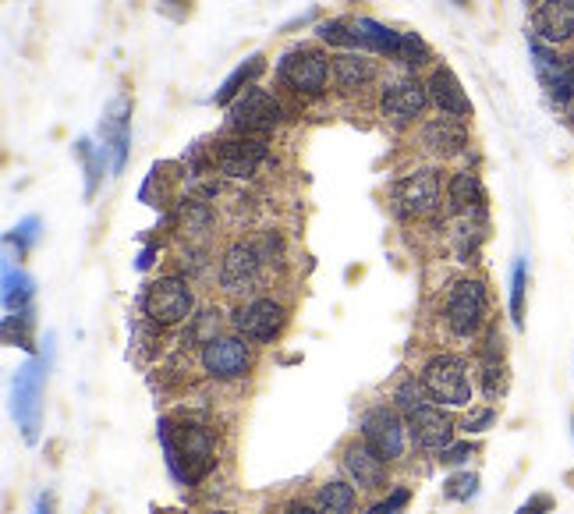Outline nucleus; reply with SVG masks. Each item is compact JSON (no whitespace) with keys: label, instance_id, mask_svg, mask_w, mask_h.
Returning <instances> with one entry per match:
<instances>
[{"label":"nucleus","instance_id":"1","mask_svg":"<svg viewBox=\"0 0 574 514\" xmlns=\"http://www.w3.org/2000/svg\"><path fill=\"white\" fill-rule=\"evenodd\" d=\"M156 437H160L167 472L178 486H195L217 472V433L195 415H163L156 422Z\"/></svg>","mask_w":574,"mask_h":514},{"label":"nucleus","instance_id":"2","mask_svg":"<svg viewBox=\"0 0 574 514\" xmlns=\"http://www.w3.org/2000/svg\"><path fill=\"white\" fill-rule=\"evenodd\" d=\"M419 380L426 387L429 401L440 408H450V412H465L475 401V376L472 366H468L465 355H454V351H436L422 362Z\"/></svg>","mask_w":574,"mask_h":514},{"label":"nucleus","instance_id":"3","mask_svg":"<svg viewBox=\"0 0 574 514\" xmlns=\"http://www.w3.org/2000/svg\"><path fill=\"white\" fill-rule=\"evenodd\" d=\"M139 312L160 330L185 327L195 316V288L181 273H163L156 281H149L139 295Z\"/></svg>","mask_w":574,"mask_h":514},{"label":"nucleus","instance_id":"4","mask_svg":"<svg viewBox=\"0 0 574 514\" xmlns=\"http://www.w3.org/2000/svg\"><path fill=\"white\" fill-rule=\"evenodd\" d=\"M443 323L458 341H479L489 327V288L482 277H458L443 298Z\"/></svg>","mask_w":574,"mask_h":514},{"label":"nucleus","instance_id":"5","mask_svg":"<svg viewBox=\"0 0 574 514\" xmlns=\"http://www.w3.org/2000/svg\"><path fill=\"white\" fill-rule=\"evenodd\" d=\"M351 32H355V43L358 50L365 54H380L390 57V61L404 64V68H426L433 61V50L422 43V36L415 32H401V29H390V25L376 22V18H351Z\"/></svg>","mask_w":574,"mask_h":514},{"label":"nucleus","instance_id":"6","mask_svg":"<svg viewBox=\"0 0 574 514\" xmlns=\"http://www.w3.org/2000/svg\"><path fill=\"white\" fill-rule=\"evenodd\" d=\"M256 348L259 344H252L249 337L227 330V334L213 337L210 344H202L195 362H199V373L206 376V380L238 383L256 369Z\"/></svg>","mask_w":574,"mask_h":514},{"label":"nucleus","instance_id":"7","mask_svg":"<svg viewBox=\"0 0 574 514\" xmlns=\"http://www.w3.org/2000/svg\"><path fill=\"white\" fill-rule=\"evenodd\" d=\"M277 78L287 93L302 96V100H319V96H326L330 82H334V78H330V57L319 47H309V43L280 54Z\"/></svg>","mask_w":574,"mask_h":514},{"label":"nucleus","instance_id":"8","mask_svg":"<svg viewBox=\"0 0 574 514\" xmlns=\"http://www.w3.org/2000/svg\"><path fill=\"white\" fill-rule=\"evenodd\" d=\"M263 277H266V263H263V256H259L256 242H252V238H234V242L224 249L220 266H217L220 291L238 298V302H245V298L259 295Z\"/></svg>","mask_w":574,"mask_h":514},{"label":"nucleus","instance_id":"9","mask_svg":"<svg viewBox=\"0 0 574 514\" xmlns=\"http://www.w3.org/2000/svg\"><path fill=\"white\" fill-rule=\"evenodd\" d=\"M358 437L373 447L383 461H390V465L404 461V454L412 447L408 419L394 405H387V401H376V405L365 408L362 419H358Z\"/></svg>","mask_w":574,"mask_h":514},{"label":"nucleus","instance_id":"10","mask_svg":"<svg viewBox=\"0 0 574 514\" xmlns=\"http://www.w3.org/2000/svg\"><path fill=\"white\" fill-rule=\"evenodd\" d=\"M287 323H291V312L273 295H252L231 309V330L249 337L252 344H277Z\"/></svg>","mask_w":574,"mask_h":514},{"label":"nucleus","instance_id":"11","mask_svg":"<svg viewBox=\"0 0 574 514\" xmlns=\"http://www.w3.org/2000/svg\"><path fill=\"white\" fill-rule=\"evenodd\" d=\"M50 355L29 359L15 373V390H11V408H15L18 429H22L25 444H39V429H43V380H47Z\"/></svg>","mask_w":574,"mask_h":514},{"label":"nucleus","instance_id":"12","mask_svg":"<svg viewBox=\"0 0 574 514\" xmlns=\"http://www.w3.org/2000/svg\"><path fill=\"white\" fill-rule=\"evenodd\" d=\"M390 199H394V213L397 217H433L440 210L443 199V178L436 167H419V171H408L390 185Z\"/></svg>","mask_w":574,"mask_h":514},{"label":"nucleus","instance_id":"13","mask_svg":"<svg viewBox=\"0 0 574 514\" xmlns=\"http://www.w3.org/2000/svg\"><path fill=\"white\" fill-rule=\"evenodd\" d=\"M287 117L284 103L263 86H249L227 107V125L238 135H266Z\"/></svg>","mask_w":574,"mask_h":514},{"label":"nucleus","instance_id":"14","mask_svg":"<svg viewBox=\"0 0 574 514\" xmlns=\"http://www.w3.org/2000/svg\"><path fill=\"white\" fill-rule=\"evenodd\" d=\"M263 164H270V149L256 135H234V139H220L217 146H210V171L231 181L252 178Z\"/></svg>","mask_w":574,"mask_h":514},{"label":"nucleus","instance_id":"15","mask_svg":"<svg viewBox=\"0 0 574 514\" xmlns=\"http://www.w3.org/2000/svg\"><path fill=\"white\" fill-rule=\"evenodd\" d=\"M429 107V89L415 75H397L380 89V114L394 128L415 125Z\"/></svg>","mask_w":574,"mask_h":514},{"label":"nucleus","instance_id":"16","mask_svg":"<svg viewBox=\"0 0 574 514\" xmlns=\"http://www.w3.org/2000/svg\"><path fill=\"white\" fill-rule=\"evenodd\" d=\"M341 472L358 486V493H383L390 486V461H383L362 437L344 440Z\"/></svg>","mask_w":574,"mask_h":514},{"label":"nucleus","instance_id":"17","mask_svg":"<svg viewBox=\"0 0 574 514\" xmlns=\"http://www.w3.org/2000/svg\"><path fill=\"white\" fill-rule=\"evenodd\" d=\"M532 61H536V75L543 82L546 96L560 107L574 100V57L557 54L543 43V39L532 36Z\"/></svg>","mask_w":574,"mask_h":514},{"label":"nucleus","instance_id":"18","mask_svg":"<svg viewBox=\"0 0 574 514\" xmlns=\"http://www.w3.org/2000/svg\"><path fill=\"white\" fill-rule=\"evenodd\" d=\"M454 433H458V422H454L450 408H440L433 401L408 415V437H412V447H419V451L440 454L447 444H454Z\"/></svg>","mask_w":574,"mask_h":514},{"label":"nucleus","instance_id":"19","mask_svg":"<svg viewBox=\"0 0 574 514\" xmlns=\"http://www.w3.org/2000/svg\"><path fill=\"white\" fill-rule=\"evenodd\" d=\"M100 135L110 153V174H121L128 164V146H132V100L128 96L110 100V107L103 110Z\"/></svg>","mask_w":574,"mask_h":514},{"label":"nucleus","instance_id":"20","mask_svg":"<svg viewBox=\"0 0 574 514\" xmlns=\"http://www.w3.org/2000/svg\"><path fill=\"white\" fill-rule=\"evenodd\" d=\"M330 78H334L337 93L358 96L369 86H376L380 64L373 61V54H365V50H341V54L330 57Z\"/></svg>","mask_w":574,"mask_h":514},{"label":"nucleus","instance_id":"21","mask_svg":"<svg viewBox=\"0 0 574 514\" xmlns=\"http://www.w3.org/2000/svg\"><path fill=\"white\" fill-rule=\"evenodd\" d=\"M419 142L436 160H454V156H461L468 149V125L447 114L429 117L426 125L419 128Z\"/></svg>","mask_w":574,"mask_h":514},{"label":"nucleus","instance_id":"22","mask_svg":"<svg viewBox=\"0 0 574 514\" xmlns=\"http://www.w3.org/2000/svg\"><path fill=\"white\" fill-rule=\"evenodd\" d=\"M532 36L546 47H560L574 39V0H539L532 11Z\"/></svg>","mask_w":574,"mask_h":514},{"label":"nucleus","instance_id":"23","mask_svg":"<svg viewBox=\"0 0 574 514\" xmlns=\"http://www.w3.org/2000/svg\"><path fill=\"white\" fill-rule=\"evenodd\" d=\"M426 89H429V103H433L440 114L458 117V121H468V117H472V100H468L465 86H461L458 75H454L447 64H436V68L429 71Z\"/></svg>","mask_w":574,"mask_h":514},{"label":"nucleus","instance_id":"24","mask_svg":"<svg viewBox=\"0 0 574 514\" xmlns=\"http://www.w3.org/2000/svg\"><path fill=\"white\" fill-rule=\"evenodd\" d=\"M447 210L450 217L486 213V185L475 171H454L447 181Z\"/></svg>","mask_w":574,"mask_h":514},{"label":"nucleus","instance_id":"25","mask_svg":"<svg viewBox=\"0 0 574 514\" xmlns=\"http://www.w3.org/2000/svg\"><path fill=\"white\" fill-rule=\"evenodd\" d=\"M312 504L323 514H355L358 507V486L351 479L337 476V479H323V483L312 490Z\"/></svg>","mask_w":574,"mask_h":514},{"label":"nucleus","instance_id":"26","mask_svg":"<svg viewBox=\"0 0 574 514\" xmlns=\"http://www.w3.org/2000/svg\"><path fill=\"white\" fill-rule=\"evenodd\" d=\"M224 327H231V316H224V309H220V305L195 309V316L188 320L185 334H181V348H202V344H210L213 337L227 334Z\"/></svg>","mask_w":574,"mask_h":514},{"label":"nucleus","instance_id":"27","mask_svg":"<svg viewBox=\"0 0 574 514\" xmlns=\"http://www.w3.org/2000/svg\"><path fill=\"white\" fill-rule=\"evenodd\" d=\"M266 71V57L263 54H252V57H245V61L238 64V68L231 71V75L220 82V89H217V96H213V103L217 107H231L234 100H238L241 93L249 86H256V78Z\"/></svg>","mask_w":574,"mask_h":514},{"label":"nucleus","instance_id":"28","mask_svg":"<svg viewBox=\"0 0 574 514\" xmlns=\"http://www.w3.org/2000/svg\"><path fill=\"white\" fill-rule=\"evenodd\" d=\"M475 387L486 401H500L511 387L507 359H475Z\"/></svg>","mask_w":574,"mask_h":514},{"label":"nucleus","instance_id":"29","mask_svg":"<svg viewBox=\"0 0 574 514\" xmlns=\"http://www.w3.org/2000/svg\"><path fill=\"white\" fill-rule=\"evenodd\" d=\"M32 298H36V281L29 273L15 270V266H4V309L8 312H22L32 309Z\"/></svg>","mask_w":574,"mask_h":514},{"label":"nucleus","instance_id":"30","mask_svg":"<svg viewBox=\"0 0 574 514\" xmlns=\"http://www.w3.org/2000/svg\"><path fill=\"white\" fill-rule=\"evenodd\" d=\"M75 156L82 160V167H86V199H93L96 188H100V181H103V167H107L110 153H107V146H93L89 139H78Z\"/></svg>","mask_w":574,"mask_h":514},{"label":"nucleus","instance_id":"31","mask_svg":"<svg viewBox=\"0 0 574 514\" xmlns=\"http://www.w3.org/2000/svg\"><path fill=\"white\" fill-rule=\"evenodd\" d=\"M32 330H36V309L8 312V316H4V344H11V348L36 351V344H32Z\"/></svg>","mask_w":574,"mask_h":514},{"label":"nucleus","instance_id":"32","mask_svg":"<svg viewBox=\"0 0 574 514\" xmlns=\"http://www.w3.org/2000/svg\"><path fill=\"white\" fill-rule=\"evenodd\" d=\"M390 405H394L404 419L412 412H419L422 405H429V394H426V387H422L419 376H404V380H397V387L390 390Z\"/></svg>","mask_w":574,"mask_h":514},{"label":"nucleus","instance_id":"33","mask_svg":"<svg viewBox=\"0 0 574 514\" xmlns=\"http://www.w3.org/2000/svg\"><path fill=\"white\" fill-rule=\"evenodd\" d=\"M319 43H330L337 50H358L355 32H351V18H326V22L316 25Z\"/></svg>","mask_w":574,"mask_h":514},{"label":"nucleus","instance_id":"34","mask_svg":"<svg viewBox=\"0 0 574 514\" xmlns=\"http://www.w3.org/2000/svg\"><path fill=\"white\" fill-rule=\"evenodd\" d=\"M252 242H256L259 256H263L266 270H273V273H280V270H284V266H287V245H284V234H280V231H263V234H256Z\"/></svg>","mask_w":574,"mask_h":514},{"label":"nucleus","instance_id":"35","mask_svg":"<svg viewBox=\"0 0 574 514\" xmlns=\"http://www.w3.org/2000/svg\"><path fill=\"white\" fill-rule=\"evenodd\" d=\"M525 291H528V266L525 259H514L511 266V323L525 327Z\"/></svg>","mask_w":574,"mask_h":514},{"label":"nucleus","instance_id":"36","mask_svg":"<svg viewBox=\"0 0 574 514\" xmlns=\"http://www.w3.org/2000/svg\"><path fill=\"white\" fill-rule=\"evenodd\" d=\"M181 277H188V281H195V277H202V273L210 270V245H202V242H188L185 249H181Z\"/></svg>","mask_w":574,"mask_h":514},{"label":"nucleus","instance_id":"37","mask_svg":"<svg viewBox=\"0 0 574 514\" xmlns=\"http://www.w3.org/2000/svg\"><path fill=\"white\" fill-rule=\"evenodd\" d=\"M475 493H479V472H454L443 483V497L454 500V504H468Z\"/></svg>","mask_w":574,"mask_h":514},{"label":"nucleus","instance_id":"38","mask_svg":"<svg viewBox=\"0 0 574 514\" xmlns=\"http://www.w3.org/2000/svg\"><path fill=\"white\" fill-rule=\"evenodd\" d=\"M475 454H479V444H472V440H454V444H447L436 454V461H440L443 468H465Z\"/></svg>","mask_w":574,"mask_h":514},{"label":"nucleus","instance_id":"39","mask_svg":"<svg viewBox=\"0 0 574 514\" xmlns=\"http://www.w3.org/2000/svg\"><path fill=\"white\" fill-rule=\"evenodd\" d=\"M36 242H39V217H25L22 224H15L8 231V245H15L18 256H25Z\"/></svg>","mask_w":574,"mask_h":514},{"label":"nucleus","instance_id":"40","mask_svg":"<svg viewBox=\"0 0 574 514\" xmlns=\"http://www.w3.org/2000/svg\"><path fill=\"white\" fill-rule=\"evenodd\" d=\"M493 426H497V408H472L468 419L461 422V429H465L468 437H479V433H486Z\"/></svg>","mask_w":574,"mask_h":514},{"label":"nucleus","instance_id":"41","mask_svg":"<svg viewBox=\"0 0 574 514\" xmlns=\"http://www.w3.org/2000/svg\"><path fill=\"white\" fill-rule=\"evenodd\" d=\"M408 500H412V490H408V486H394L380 504L369 507V514H401L404 507H408Z\"/></svg>","mask_w":574,"mask_h":514},{"label":"nucleus","instance_id":"42","mask_svg":"<svg viewBox=\"0 0 574 514\" xmlns=\"http://www.w3.org/2000/svg\"><path fill=\"white\" fill-rule=\"evenodd\" d=\"M553 507H557V500H553L550 493H536V497H528L514 514H553Z\"/></svg>","mask_w":574,"mask_h":514},{"label":"nucleus","instance_id":"43","mask_svg":"<svg viewBox=\"0 0 574 514\" xmlns=\"http://www.w3.org/2000/svg\"><path fill=\"white\" fill-rule=\"evenodd\" d=\"M284 514H323V511H319V507L312 504V500H302V497H295V500H287Z\"/></svg>","mask_w":574,"mask_h":514},{"label":"nucleus","instance_id":"44","mask_svg":"<svg viewBox=\"0 0 574 514\" xmlns=\"http://www.w3.org/2000/svg\"><path fill=\"white\" fill-rule=\"evenodd\" d=\"M160 4H163L167 11H171L174 18H185L188 11H192V0H160Z\"/></svg>","mask_w":574,"mask_h":514},{"label":"nucleus","instance_id":"45","mask_svg":"<svg viewBox=\"0 0 574 514\" xmlns=\"http://www.w3.org/2000/svg\"><path fill=\"white\" fill-rule=\"evenodd\" d=\"M156 256H160V245H146V249L139 252V270H149V266L156 263Z\"/></svg>","mask_w":574,"mask_h":514},{"label":"nucleus","instance_id":"46","mask_svg":"<svg viewBox=\"0 0 574 514\" xmlns=\"http://www.w3.org/2000/svg\"><path fill=\"white\" fill-rule=\"evenodd\" d=\"M316 18V11H305V15H298V18H291V22L284 25V32H291V29H298V25H305V22H312Z\"/></svg>","mask_w":574,"mask_h":514},{"label":"nucleus","instance_id":"47","mask_svg":"<svg viewBox=\"0 0 574 514\" xmlns=\"http://www.w3.org/2000/svg\"><path fill=\"white\" fill-rule=\"evenodd\" d=\"M36 514H54V500H50V493H43V497L36 500Z\"/></svg>","mask_w":574,"mask_h":514},{"label":"nucleus","instance_id":"48","mask_svg":"<svg viewBox=\"0 0 574 514\" xmlns=\"http://www.w3.org/2000/svg\"><path fill=\"white\" fill-rule=\"evenodd\" d=\"M454 4H458V8H468V0H454Z\"/></svg>","mask_w":574,"mask_h":514},{"label":"nucleus","instance_id":"49","mask_svg":"<svg viewBox=\"0 0 574 514\" xmlns=\"http://www.w3.org/2000/svg\"><path fill=\"white\" fill-rule=\"evenodd\" d=\"M210 514H231V511H210Z\"/></svg>","mask_w":574,"mask_h":514},{"label":"nucleus","instance_id":"50","mask_svg":"<svg viewBox=\"0 0 574 514\" xmlns=\"http://www.w3.org/2000/svg\"><path fill=\"white\" fill-rule=\"evenodd\" d=\"M571 429H574V419H571Z\"/></svg>","mask_w":574,"mask_h":514}]
</instances>
